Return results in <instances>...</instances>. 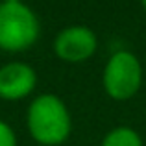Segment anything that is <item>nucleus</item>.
<instances>
[{
  "label": "nucleus",
  "mask_w": 146,
  "mask_h": 146,
  "mask_svg": "<svg viewBox=\"0 0 146 146\" xmlns=\"http://www.w3.org/2000/svg\"><path fill=\"white\" fill-rule=\"evenodd\" d=\"M28 131L39 144L57 146L68 139L72 118L65 102L56 94H39L26 113Z\"/></svg>",
  "instance_id": "1"
},
{
  "label": "nucleus",
  "mask_w": 146,
  "mask_h": 146,
  "mask_svg": "<svg viewBox=\"0 0 146 146\" xmlns=\"http://www.w3.org/2000/svg\"><path fill=\"white\" fill-rule=\"evenodd\" d=\"M41 24L24 2H0V50L24 52L37 43Z\"/></svg>",
  "instance_id": "2"
},
{
  "label": "nucleus",
  "mask_w": 146,
  "mask_h": 146,
  "mask_svg": "<svg viewBox=\"0 0 146 146\" xmlns=\"http://www.w3.org/2000/svg\"><path fill=\"white\" fill-rule=\"evenodd\" d=\"M102 83L107 96L113 100H129L143 85V65L129 50H118L107 59Z\"/></svg>",
  "instance_id": "3"
},
{
  "label": "nucleus",
  "mask_w": 146,
  "mask_h": 146,
  "mask_svg": "<svg viewBox=\"0 0 146 146\" xmlns=\"http://www.w3.org/2000/svg\"><path fill=\"white\" fill-rule=\"evenodd\" d=\"M98 46L96 33L87 26H67L54 39V52L61 61L82 63L87 61Z\"/></svg>",
  "instance_id": "4"
},
{
  "label": "nucleus",
  "mask_w": 146,
  "mask_h": 146,
  "mask_svg": "<svg viewBox=\"0 0 146 146\" xmlns=\"http://www.w3.org/2000/svg\"><path fill=\"white\" fill-rule=\"evenodd\" d=\"M37 85V74L26 63H7L0 67V98L21 100L32 94Z\"/></svg>",
  "instance_id": "5"
},
{
  "label": "nucleus",
  "mask_w": 146,
  "mask_h": 146,
  "mask_svg": "<svg viewBox=\"0 0 146 146\" xmlns=\"http://www.w3.org/2000/svg\"><path fill=\"white\" fill-rule=\"evenodd\" d=\"M100 146H144L141 135L129 126H117L106 133Z\"/></svg>",
  "instance_id": "6"
},
{
  "label": "nucleus",
  "mask_w": 146,
  "mask_h": 146,
  "mask_svg": "<svg viewBox=\"0 0 146 146\" xmlns=\"http://www.w3.org/2000/svg\"><path fill=\"white\" fill-rule=\"evenodd\" d=\"M0 146H17V135L7 122L0 120Z\"/></svg>",
  "instance_id": "7"
},
{
  "label": "nucleus",
  "mask_w": 146,
  "mask_h": 146,
  "mask_svg": "<svg viewBox=\"0 0 146 146\" xmlns=\"http://www.w3.org/2000/svg\"><path fill=\"white\" fill-rule=\"evenodd\" d=\"M2 2H22V0H2Z\"/></svg>",
  "instance_id": "8"
},
{
  "label": "nucleus",
  "mask_w": 146,
  "mask_h": 146,
  "mask_svg": "<svg viewBox=\"0 0 146 146\" xmlns=\"http://www.w3.org/2000/svg\"><path fill=\"white\" fill-rule=\"evenodd\" d=\"M141 4H143V7L146 9V0H141Z\"/></svg>",
  "instance_id": "9"
}]
</instances>
